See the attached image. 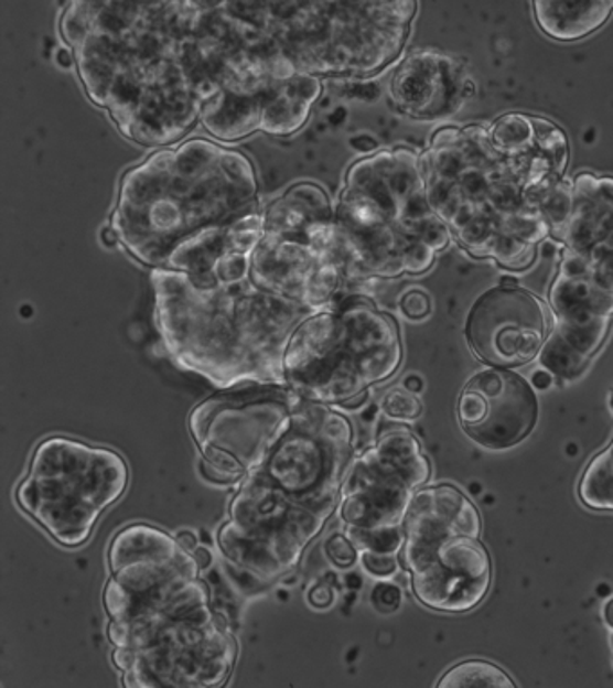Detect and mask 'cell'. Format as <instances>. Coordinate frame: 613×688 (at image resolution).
<instances>
[{
    "mask_svg": "<svg viewBox=\"0 0 613 688\" xmlns=\"http://www.w3.org/2000/svg\"><path fill=\"white\" fill-rule=\"evenodd\" d=\"M550 308L556 321L549 338L590 364L612 330L613 293L604 290L587 262L564 245L558 273L550 284Z\"/></svg>",
    "mask_w": 613,
    "mask_h": 688,
    "instance_id": "obj_17",
    "label": "cell"
},
{
    "mask_svg": "<svg viewBox=\"0 0 613 688\" xmlns=\"http://www.w3.org/2000/svg\"><path fill=\"white\" fill-rule=\"evenodd\" d=\"M56 64L62 68H71L73 65H76L74 64V54L71 47H67V45L58 47V51H56Z\"/></svg>",
    "mask_w": 613,
    "mask_h": 688,
    "instance_id": "obj_30",
    "label": "cell"
},
{
    "mask_svg": "<svg viewBox=\"0 0 613 688\" xmlns=\"http://www.w3.org/2000/svg\"><path fill=\"white\" fill-rule=\"evenodd\" d=\"M326 556L336 568H351L361 558L358 548L344 534H333L324 545Z\"/></svg>",
    "mask_w": 613,
    "mask_h": 688,
    "instance_id": "obj_24",
    "label": "cell"
},
{
    "mask_svg": "<svg viewBox=\"0 0 613 688\" xmlns=\"http://www.w3.org/2000/svg\"><path fill=\"white\" fill-rule=\"evenodd\" d=\"M612 410H613V394H612Z\"/></svg>",
    "mask_w": 613,
    "mask_h": 688,
    "instance_id": "obj_37",
    "label": "cell"
},
{
    "mask_svg": "<svg viewBox=\"0 0 613 688\" xmlns=\"http://www.w3.org/2000/svg\"><path fill=\"white\" fill-rule=\"evenodd\" d=\"M399 310L410 321H423L432 311V301L427 291L415 288L399 299Z\"/></svg>",
    "mask_w": 613,
    "mask_h": 688,
    "instance_id": "obj_25",
    "label": "cell"
},
{
    "mask_svg": "<svg viewBox=\"0 0 613 688\" xmlns=\"http://www.w3.org/2000/svg\"><path fill=\"white\" fill-rule=\"evenodd\" d=\"M569 139L546 117L512 112L492 127L435 130L421 153L427 194L475 259L524 272L550 238L547 202L569 168Z\"/></svg>",
    "mask_w": 613,
    "mask_h": 688,
    "instance_id": "obj_2",
    "label": "cell"
},
{
    "mask_svg": "<svg viewBox=\"0 0 613 688\" xmlns=\"http://www.w3.org/2000/svg\"><path fill=\"white\" fill-rule=\"evenodd\" d=\"M128 481L127 461L117 451L50 437L34 450L17 502L56 544L78 548L101 514L125 495Z\"/></svg>",
    "mask_w": 613,
    "mask_h": 688,
    "instance_id": "obj_9",
    "label": "cell"
},
{
    "mask_svg": "<svg viewBox=\"0 0 613 688\" xmlns=\"http://www.w3.org/2000/svg\"><path fill=\"white\" fill-rule=\"evenodd\" d=\"M335 224L351 277L364 288L423 276L452 241L430 205L421 153L409 146L385 148L349 165Z\"/></svg>",
    "mask_w": 613,
    "mask_h": 688,
    "instance_id": "obj_5",
    "label": "cell"
},
{
    "mask_svg": "<svg viewBox=\"0 0 613 688\" xmlns=\"http://www.w3.org/2000/svg\"><path fill=\"white\" fill-rule=\"evenodd\" d=\"M367 399H369V390L364 394H358V396H355V398H351L349 401H346L344 402V405H342V408H346V410H356V408H361L362 405H365V402H367Z\"/></svg>",
    "mask_w": 613,
    "mask_h": 688,
    "instance_id": "obj_34",
    "label": "cell"
},
{
    "mask_svg": "<svg viewBox=\"0 0 613 688\" xmlns=\"http://www.w3.org/2000/svg\"><path fill=\"white\" fill-rule=\"evenodd\" d=\"M258 287L313 310L365 295L351 277L335 224V205L321 185L301 182L265 208L264 238L252 254Z\"/></svg>",
    "mask_w": 613,
    "mask_h": 688,
    "instance_id": "obj_7",
    "label": "cell"
},
{
    "mask_svg": "<svg viewBox=\"0 0 613 688\" xmlns=\"http://www.w3.org/2000/svg\"><path fill=\"white\" fill-rule=\"evenodd\" d=\"M401 362L395 319L358 293L301 322L284 354V379L301 398L342 407L392 378Z\"/></svg>",
    "mask_w": 613,
    "mask_h": 688,
    "instance_id": "obj_6",
    "label": "cell"
},
{
    "mask_svg": "<svg viewBox=\"0 0 613 688\" xmlns=\"http://www.w3.org/2000/svg\"><path fill=\"white\" fill-rule=\"evenodd\" d=\"M355 430L330 405L301 398L292 421L259 470L293 498L335 513L353 461Z\"/></svg>",
    "mask_w": 613,
    "mask_h": 688,
    "instance_id": "obj_14",
    "label": "cell"
},
{
    "mask_svg": "<svg viewBox=\"0 0 613 688\" xmlns=\"http://www.w3.org/2000/svg\"><path fill=\"white\" fill-rule=\"evenodd\" d=\"M432 465L410 430H390L353 459L342 484L341 519L353 541L370 534L405 533L416 493L429 482Z\"/></svg>",
    "mask_w": 613,
    "mask_h": 688,
    "instance_id": "obj_13",
    "label": "cell"
},
{
    "mask_svg": "<svg viewBox=\"0 0 613 688\" xmlns=\"http://www.w3.org/2000/svg\"><path fill=\"white\" fill-rule=\"evenodd\" d=\"M299 399L287 384H247L198 402L187 424L205 481L229 485L259 470L292 421Z\"/></svg>",
    "mask_w": 613,
    "mask_h": 688,
    "instance_id": "obj_11",
    "label": "cell"
},
{
    "mask_svg": "<svg viewBox=\"0 0 613 688\" xmlns=\"http://www.w3.org/2000/svg\"><path fill=\"white\" fill-rule=\"evenodd\" d=\"M370 602L380 613H395L401 606V590L389 582H380L373 588Z\"/></svg>",
    "mask_w": 613,
    "mask_h": 688,
    "instance_id": "obj_27",
    "label": "cell"
},
{
    "mask_svg": "<svg viewBox=\"0 0 613 688\" xmlns=\"http://www.w3.org/2000/svg\"><path fill=\"white\" fill-rule=\"evenodd\" d=\"M101 241L105 247H116L117 243H119V236H117L112 225L108 224V227L103 228Z\"/></svg>",
    "mask_w": 613,
    "mask_h": 688,
    "instance_id": "obj_33",
    "label": "cell"
},
{
    "mask_svg": "<svg viewBox=\"0 0 613 688\" xmlns=\"http://www.w3.org/2000/svg\"><path fill=\"white\" fill-rule=\"evenodd\" d=\"M381 412L396 421H416L423 413V405L409 388H390L381 399Z\"/></svg>",
    "mask_w": 613,
    "mask_h": 688,
    "instance_id": "obj_23",
    "label": "cell"
},
{
    "mask_svg": "<svg viewBox=\"0 0 613 688\" xmlns=\"http://www.w3.org/2000/svg\"><path fill=\"white\" fill-rule=\"evenodd\" d=\"M155 324L171 358L218 387L287 384L284 354L313 308L264 290L252 273L224 281L215 273L153 268Z\"/></svg>",
    "mask_w": 613,
    "mask_h": 688,
    "instance_id": "obj_3",
    "label": "cell"
},
{
    "mask_svg": "<svg viewBox=\"0 0 613 688\" xmlns=\"http://www.w3.org/2000/svg\"><path fill=\"white\" fill-rule=\"evenodd\" d=\"M550 335L544 302L518 284L484 291L470 310L467 344L490 367H524L540 358Z\"/></svg>",
    "mask_w": 613,
    "mask_h": 688,
    "instance_id": "obj_15",
    "label": "cell"
},
{
    "mask_svg": "<svg viewBox=\"0 0 613 688\" xmlns=\"http://www.w3.org/2000/svg\"><path fill=\"white\" fill-rule=\"evenodd\" d=\"M308 601L312 606L319 608V610H324V608H330L335 601V592H333L332 587H327V584H316L310 590L308 593Z\"/></svg>",
    "mask_w": 613,
    "mask_h": 688,
    "instance_id": "obj_28",
    "label": "cell"
},
{
    "mask_svg": "<svg viewBox=\"0 0 613 688\" xmlns=\"http://www.w3.org/2000/svg\"><path fill=\"white\" fill-rule=\"evenodd\" d=\"M536 24L558 42H576L601 30L613 6L609 0H533Z\"/></svg>",
    "mask_w": 613,
    "mask_h": 688,
    "instance_id": "obj_20",
    "label": "cell"
},
{
    "mask_svg": "<svg viewBox=\"0 0 613 688\" xmlns=\"http://www.w3.org/2000/svg\"><path fill=\"white\" fill-rule=\"evenodd\" d=\"M572 182L574 202L561 243L613 293V176L580 173Z\"/></svg>",
    "mask_w": 613,
    "mask_h": 688,
    "instance_id": "obj_19",
    "label": "cell"
},
{
    "mask_svg": "<svg viewBox=\"0 0 613 688\" xmlns=\"http://www.w3.org/2000/svg\"><path fill=\"white\" fill-rule=\"evenodd\" d=\"M555 376H552L547 368H544V370H536V373L533 374V385H535V388H538V390H547V388L555 385Z\"/></svg>",
    "mask_w": 613,
    "mask_h": 688,
    "instance_id": "obj_29",
    "label": "cell"
},
{
    "mask_svg": "<svg viewBox=\"0 0 613 688\" xmlns=\"http://www.w3.org/2000/svg\"><path fill=\"white\" fill-rule=\"evenodd\" d=\"M390 99L416 121H441L461 112L475 96L466 65L441 51H415L390 79Z\"/></svg>",
    "mask_w": 613,
    "mask_h": 688,
    "instance_id": "obj_18",
    "label": "cell"
},
{
    "mask_svg": "<svg viewBox=\"0 0 613 688\" xmlns=\"http://www.w3.org/2000/svg\"><path fill=\"white\" fill-rule=\"evenodd\" d=\"M604 622L609 625L610 630L613 631V599L612 601L606 602V606H604L603 611Z\"/></svg>",
    "mask_w": 613,
    "mask_h": 688,
    "instance_id": "obj_36",
    "label": "cell"
},
{
    "mask_svg": "<svg viewBox=\"0 0 613 688\" xmlns=\"http://www.w3.org/2000/svg\"><path fill=\"white\" fill-rule=\"evenodd\" d=\"M404 387L409 388L410 393H421L423 379L419 378V376H409V378L405 379Z\"/></svg>",
    "mask_w": 613,
    "mask_h": 688,
    "instance_id": "obj_35",
    "label": "cell"
},
{
    "mask_svg": "<svg viewBox=\"0 0 613 688\" xmlns=\"http://www.w3.org/2000/svg\"><path fill=\"white\" fill-rule=\"evenodd\" d=\"M332 516L288 495L264 470H256L230 499L218 547L239 572L261 582L278 581L298 567Z\"/></svg>",
    "mask_w": 613,
    "mask_h": 688,
    "instance_id": "obj_12",
    "label": "cell"
},
{
    "mask_svg": "<svg viewBox=\"0 0 613 688\" xmlns=\"http://www.w3.org/2000/svg\"><path fill=\"white\" fill-rule=\"evenodd\" d=\"M108 638L114 647L132 653V667L122 673L127 688L219 687L238 656L229 625L213 606L110 621Z\"/></svg>",
    "mask_w": 613,
    "mask_h": 688,
    "instance_id": "obj_10",
    "label": "cell"
},
{
    "mask_svg": "<svg viewBox=\"0 0 613 688\" xmlns=\"http://www.w3.org/2000/svg\"><path fill=\"white\" fill-rule=\"evenodd\" d=\"M176 539H179L182 547L187 548V550H195V548L198 547V539H196L195 534L190 533V530H181V533L176 534Z\"/></svg>",
    "mask_w": 613,
    "mask_h": 688,
    "instance_id": "obj_31",
    "label": "cell"
},
{
    "mask_svg": "<svg viewBox=\"0 0 613 688\" xmlns=\"http://www.w3.org/2000/svg\"><path fill=\"white\" fill-rule=\"evenodd\" d=\"M259 208V180L244 151L190 139L162 146L122 175L110 225L144 267H166L182 243Z\"/></svg>",
    "mask_w": 613,
    "mask_h": 688,
    "instance_id": "obj_4",
    "label": "cell"
},
{
    "mask_svg": "<svg viewBox=\"0 0 613 688\" xmlns=\"http://www.w3.org/2000/svg\"><path fill=\"white\" fill-rule=\"evenodd\" d=\"M404 528L399 565L410 576L416 599L443 613L481 606L492 588L493 565L472 499L453 485L421 487Z\"/></svg>",
    "mask_w": 613,
    "mask_h": 688,
    "instance_id": "obj_8",
    "label": "cell"
},
{
    "mask_svg": "<svg viewBox=\"0 0 613 688\" xmlns=\"http://www.w3.org/2000/svg\"><path fill=\"white\" fill-rule=\"evenodd\" d=\"M441 688H513L515 681L506 670L487 659H466L453 665L439 679Z\"/></svg>",
    "mask_w": 613,
    "mask_h": 688,
    "instance_id": "obj_22",
    "label": "cell"
},
{
    "mask_svg": "<svg viewBox=\"0 0 613 688\" xmlns=\"http://www.w3.org/2000/svg\"><path fill=\"white\" fill-rule=\"evenodd\" d=\"M458 417L478 447L507 450L520 444L538 421V399L512 368L490 367L475 374L459 396Z\"/></svg>",
    "mask_w": 613,
    "mask_h": 688,
    "instance_id": "obj_16",
    "label": "cell"
},
{
    "mask_svg": "<svg viewBox=\"0 0 613 688\" xmlns=\"http://www.w3.org/2000/svg\"><path fill=\"white\" fill-rule=\"evenodd\" d=\"M193 553H195L196 561H198L202 570L209 568L211 562H213V556H211L209 548L200 547L198 545V547L193 550Z\"/></svg>",
    "mask_w": 613,
    "mask_h": 688,
    "instance_id": "obj_32",
    "label": "cell"
},
{
    "mask_svg": "<svg viewBox=\"0 0 613 688\" xmlns=\"http://www.w3.org/2000/svg\"><path fill=\"white\" fill-rule=\"evenodd\" d=\"M60 31L79 82L128 141L175 144L211 97L193 0H68Z\"/></svg>",
    "mask_w": 613,
    "mask_h": 688,
    "instance_id": "obj_1",
    "label": "cell"
},
{
    "mask_svg": "<svg viewBox=\"0 0 613 688\" xmlns=\"http://www.w3.org/2000/svg\"><path fill=\"white\" fill-rule=\"evenodd\" d=\"M362 565L370 576L385 577L395 576L399 568V556L396 553L361 552Z\"/></svg>",
    "mask_w": 613,
    "mask_h": 688,
    "instance_id": "obj_26",
    "label": "cell"
},
{
    "mask_svg": "<svg viewBox=\"0 0 613 688\" xmlns=\"http://www.w3.org/2000/svg\"><path fill=\"white\" fill-rule=\"evenodd\" d=\"M580 498L595 510H613V441L584 470Z\"/></svg>",
    "mask_w": 613,
    "mask_h": 688,
    "instance_id": "obj_21",
    "label": "cell"
}]
</instances>
